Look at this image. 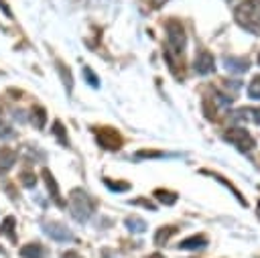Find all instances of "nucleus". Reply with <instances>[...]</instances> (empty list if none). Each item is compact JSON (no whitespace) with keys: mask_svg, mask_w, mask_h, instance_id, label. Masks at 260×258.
I'll return each mask as SVG.
<instances>
[{"mask_svg":"<svg viewBox=\"0 0 260 258\" xmlns=\"http://www.w3.org/2000/svg\"><path fill=\"white\" fill-rule=\"evenodd\" d=\"M14 163H16V150L2 146L0 148V173H6L8 169H12Z\"/></svg>","mask_w":260,"mask_h":258,"instance_id":"9","label":"nucleus"},{"mask_svg":"<svg viewBox=\"0 0 260 258\" xmlns=\"http://www.w3.org/2000/svg\"><path fill=\"white\" fill-rule=\"evenodd\" d=\"M63 258H81V256H79L77 252H73V250H69V252H65V254H63Z\"/></svg>","mask_w":260,"mask_h":258,"instance_id":"30","label":"nucleus"},{"mask_svg":"<svg viewBox=\"0 0 260 258\" xmlns=\"http://www.w3.org/2000/svg\"><path fill=\"white\" fill-rule=\"evenodd\" d=\"M154 197H156L160 203H165V205H175V203H177V199H179V195H177V193L167 191V189H156V191H154Z\"/></svg>","mask_w":260,"mask_h":258,"instance_id":"16","label":"nucleus"},{"mask_svg":"<svg viewBox=\"0 0 260 258\" xmlns=\"http://www.w3.org/2000/svg\"><path fill=\"white\" fill-rule=\"evenodd\" d=\"M146 258H165L162 254H150V256H146Z\"/></svg>","mask_w":260,"mask_h":258,"instance_id":"32","label":"nucleus"},{"mask_svg":"<svg viewBox=\"0 0 260 258\" xmlns=\"http://www.w3.org/2000/svg\"><path fill=\"white\" fill-rule=\"evenodd\" d=\"M53 134L61 140V144H65V146H69V140H67V136H65V132H63V126H61V122H55L53 124Z\"/></svg>","mask_w":260,"mask_h":258,"instance_id":"22","label":"nucleus"},{"mask_svg":"<svg viewBox=\"0 0 260 258\" xmlns=\"http://www.w3.org/2000/svg\"><path fill=\"white\" fill-rule=\"evenodd\" d=\"M43 232H45L51 240H57V242L73 240V234H71L63 223H57V221H47V223H43Z\"/></svg>","mask_w":260,"mask_h":258,"instance_id":"7","label":"nucleus"},{"mask_svg":"<svg viewBox=\"0 0 260 258\" xmlns=\"http://www.w3.org/2000/svg\"><path fill=\"white\" fill-rule=\"evenodd\" d=\"M175 232H177V228H175V225L158 228V230H156V234H154V244H156V246H165V244L169 242V238H171Z\"/></svg>","mask_w":260,"mask_h":258,"instance_id":"15","label":"nucleus"},{"mask_svg":"<svg viewBox=\"0 0 260 258\" xmlns=\"http://www.w3.org/2000/svg\"><path fill=\"white\" fill-rule=\"evenodd\" d=\"M69 211H71V217L79 223L87 221L93 213V201L91 197L83 191V189H73L69 193Z\"/></svg>","mask_w":260,"mask_h":258,"instance_id":"2","label":"nucleus"},{"mask_svg":"<svg viewBox=\"0 0 260 258\" xmlns=\"http://www.w3.org/2000/svg\"><path fill=\"white\" fill-rule=\"evenodd\" d=\"M165 28H167L169 51H173L175 55H181L183 49H185V45H187V35H185L183 24H181L177 18H171V20H167Z\"/></svg>","mask_w":260,"mask_h":258,"instance_id":"3","label":"nucleus"},{"mask_svg":"<svg viewBox=\"0 0 260 258\" xmlns=\"http://www.w3.org/2000/svg\"><path fill=\"white\" fill-rule=\"evenodd\" d=\"M165 2H167V0H152V6H154V8H158V6H162Z\"/></svg>","mask_w":260,"mask_h":258,"instance_id":"31","label":"nucleus"},{"mask_svg":"<svg viewBox=\"0 0 260 258\" xmlns=\"http://www.w3.org/2000/svg\"><path fill=\"white\" fill-rule=\"evenodd\" d=\"M81 73H83V77H85V81L91 85V87H100V79H98V75L91 71V67L89 65H83V69H81Z\"/></svg>","mask_w":260,"mask_h":258,"instance_id":"19","label":"nucleus"},{"mask_svg":"<svg viewBox=\"0 0 260 258\" xmlns=\"http://www.w3.org/2000/svg\"><path fill=\"white\" fill-rule=\"evenodd\" d=\"M20 256L22 258H45V248H43V244L32 242V244H26L20 248Z\"/></svg>","mask_w":260,"mask_h":258,"instance_id":"10","label":"nucleus"},{"mask_svg":"<svg viewBox=\"0 0 260 258\" xmlns=\"http://www.w3.org/2000/svg\"><path fill=\"white\" fill-rule=\"evenodd\" d=\"M20 183H22L26 189H32V187L37 185L35 173H32V171H22V173H20Z\"/></svg>","mask_w":260,"mask_h":258,"instance_id":"20","label":"nucleus"},{"mask_svg":"<svg viewBox=\"0 0 260 258\" xmlns=\"http://www.w3.org/2000/svg\"><path fill=\"white\" fill-rule=\"evenodd\" d=\"M136 156L138 158H160L162 152H156V150H140Z\"/></svg>","mask_w":260,"mask_h":258,"instance_id":"25","label":"nucleus"},{"mask_svg":"<svg viewBox=\"0 0 260 258\" xmlns=\"http://www.w3.org/2000/svg\"><path fill=\"white\" fill-rule=\"evenodd\" d=\"M248 95L252 100H260V75H256L248 85Z\"/></svg>","mask_w":260,"mask_h":258,"instance_id":"21","label":"nucleus"},{"mask_svg":"<svg viewBox=\"0 0 260 258\" xmlns=\"http://www.w3.org/2000/svg\"><path fill=\"white\" fill-rule=\"evenodd\" d=\"M203 173H207V171H203ZM207 175H211V177H213L215 181H219L221 185H225V187H228V189H230V191L234 193V197H236V199H238V201H240L242 205H246V199L242 197V193H240V191H238V189H236V187H234V185H232L230 181H225V179H223L221 175H217V173H207Z\"/></svg>","mask_w":260,"mask_h":258,"instance_id":"17","label":"nucleus"},{"mask_svg":"<svg viewBox=\"0 0 260 258\" xmlns=\"http://www.w3.org/2000/svg\"><path fill=\"white\" fill-rule=\"evenodd\" d=\"M0 8L4 10V14H6V16H12V12H10V8L6 6V2H4V0H0Z\"/></svg>","mask_w":260,"mask_h":258,"instance_id":"29","label":"nucleus"},{"mask_svg":"<svg viewBox=\"0 0 260 258\" xmlns=\"http://www.w3.org/2000/svg\"><path fill=\"white\" fill-rule=\"evenodd\" d=\"M207 244V238L205 236H191V238H185L181 244H179V250H199Z\"/></svg>","mask_w":260,"mask_h":258,"instance_id":"11","label":"nucleus"},{"mask_svg":"<svg viewBox=\"0 0 260 258\" xmlns=\"http://www.w3.org/2000/svg\"><path fill=\"white\" fill-rule=\"evenodd\" d=\"M193 69L199 73V75H207L215 69V59L213 55L207 51V49H199L197 55H195V61H193Z\"/></svg>","mask_w":260,"mask_h":258,"instance_id":"6","label":"nucleus"},{"mask_svg":"<svg viewBox=\"0 0 260 258\" xmlns=\"http://www.w3.org/2000/svg\"><path fill=\"white\" fill-rule=\"evenodd\" d=\"M223 63H225V67L230 69V71H236V73H244V71H248V67H250V63H248V59H238V57H225L223 59Z\"/></svg>","mask_w":260,"mask_h":258,"instance_id":"12","label":"nucleus"},{"mask_svg":"<svg viewBox=\"0 0 260 258\" xmlns=\"http://www.w3.org/2000/svg\"><path fill=\"white\" fill-rule=\"evenodd\" d=\"M126 225H128L130 232H136V234H142V232L146 230V221L140 219L138 215H130V217H126Z\"/></svg>","mask_w":260,"mask_h":258,"instance_id":"18","label":"nucleus"},{"mask_svg":"<svg viewBox=\"0 0 260 258\" xmlns=\"http://www.w3.org/2000/svg\"><path fill=\"white\" fill-rule=\"evenodd\" d=\"M258 63H260V55H258Z\"/></svg>","mask_w":260,"mask_h":258,"instance_id":"33","label":"nucleus"},{"mask_svg":"<svg viewBox=\"0 0 260 258\" xmlns=\"http://www.w3.org/2000/svg\"><path fill=\"white\" fill-rule=\"evenodd\" d=\"M93 132H95V140L102 148H106V150H120L122 148V136L116 128L102 126V128H93Z\"/></svg>","mask_w":260,"mask_h":258,"instance_id":"5","label":"nucleus"},{"mask_svg":"<svg viewBox=\"0 0 260 258\" xmlns=\"http://www.w3.org/2000/svg\"><path fill=\"white\" fill-rule=\"evenodd\" d=\"M223 140H228L230 144H234L238 150L248 152L256 146V140L252 138V134L246 128H230L223 132Z\"/></svg>","mask_w":260,"mask_h":258,"instance_id":"4","label":"nucleus"},{"mask_svg":"<svg viewBox=\"0 0 260 258\" xmlns=\"http://www.w3.org/2000/svg\"><path fill=\"white\" fill-rule=\"evenodd\" d=\"M14 228H16V219H14L12 215H8V217H4L2 223H0V234H2V236H8L12 242H16Z\"/></svg>","mask_w":260,"mask_h":258,"instance_id":"14","label":"nucleus"},{"mask_svg":"<svg viewBox=\"0 0 260 258\" xmlns=\"http://www.w3.org/2000/svg\"><path fill=\"white\" fill-rule=\"evenodd\" d=\"M104 183H106V187L110 189V191H128L130 189V185L128 183H114V181H110V179H104Z\"/></svg>","mask_w":260,"mask_h":258,"instance_id":"23","label":"nucleus"},{"mask_svg":"<svg viewBox=\"0 0 260 258\" xmlns=\"http://www.w3.org/2000/svg\"><path fill=\"white\" fill-rule=\"evenodd\" d=\"M10 136H14V130H12L10 124L0 116V138H10Z\"/></svg>","mask_w":260,"mask_h":258,"instance_id":"24","label":"nucleus"},{"mask_svg":"<svg viewBox=\"0 0 260 258\" xmlns=\"http://www.w3.org/2000/svg\"><path fill=\"white\" fill-rule=\"evenodd\" d=\"M248 114H250V116H248L250 120H254L256 124H260V108H258V110H248Z\"/></svg>","mask_w":260,"mask_h":258,"instance_id":"27","label":"nucleus"},{"mask_svg":"<svg viewBox=\"0 0 260 258\" xmlns=\"http://www.w3.org/2000/svg\"><path fill=\"white\" fill-rule=\"evenodd\" d=\"M43 177H45V183H47V189H49V193H51V197H53V201L57 203V205H65L63 203V199H61V191H59V185H57V181H55V177L51 175V171L49 169H43Z\"/></svg>","mask_w":260,"mask_h":258,"instance_id":"8","label":"nucleus"},{"mask_svg":"<svg viewBox=\"0 0 260 258\" xmlns=\"http://www.w3.org/2000/svg\"><path fill=\"white\" fill-rule=\"evenodd\" d=\"M134 203H136V205L140 203V205H144V207H148L150 211H154V209H156V207H154V203H150V201H146V199H136Z\"/></svg>","mask_w":260,"mask_h":258,"instance_id":"28","label":"nucleus"},{"mask_svg":"<svg viewBox=\"0 0 260 258\" xmlns=\"http://www.w3.org/2000/svg\"><path fill=\"white\" fill-rule=\"evenodd\" d=\"M30 122H32V126H35V128L43 130V128H45V124H47V112H45V108L35 106V108H32V114H30Z\"/></svg>","mask_w":260,"mask_h":258,"instance_id":"13","label":"nucleus"},{"mask_svg":"<svg viewBox=\"0 0 260 258\" xmlns=\"http://www.w3.org/2000/svg\"><path fill=\"white\" fill-rule=\"evenodd\" d=\"M236 22L252 33V35H260V0H244L236 6L234 10Z\"/></svg>","mask_w":260,"mask_h":258,"instance_id":"1","label":"nucleus"},{"mask_svg":"<svg viewBox=\"0 0 260 258\" xmlns=\"http://www.w3.org/2000/svg\"><path fill=\"white\" fill-rule=\"evenodd\" d=\"M59 71H61V75H63V79H65V85H67V89L71 91V87H73V81H71V73H69V71L65 73V67H63L61 63H59Z\"/></svg>","mask_w":260,"mask_h":258,"instance_id":"26","label":"nucleus"}]
</instances>
